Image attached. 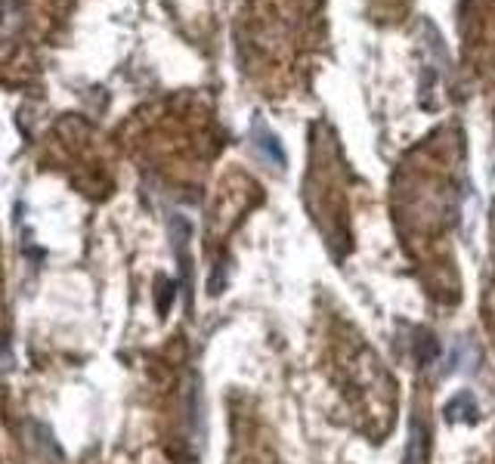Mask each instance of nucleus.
Instances as JSON below:
<instances>
[{"mask_svg": "<svg viewBox=\"0 0 495 464\" xmlns=\"http://www.w3.org/2000/svg\"><path fill=\"white\" fill-rule=\"evenodd\" d=\"M424 461V449H421V427H412V443H409V452H406V464H421Z\"/></svg>", "mask_w": 495, "mask_h": 464, "instance_id": "nucleus-1", "label": "nucleus"}]
</instances>
